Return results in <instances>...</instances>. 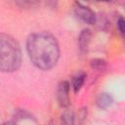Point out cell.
Returning a JSON list of instances; mask_svg holds the SVG:
<instances>
[{
	"instance_id": "5b68a950",
	"label": "cell",
	"mask_w": 125,
	"mask_h": 125,
	"mask_svg": "<svg viewBox=\"0 0 125 125\" xmlns=\"http://www.w3.org/2000/svg\"><path fill=\"white\" fill-rule=\"evenodd\" d=\"M90 39H91V31L89 29H83L79 35V38H78L79 48H80L81 52H85L87 50Z\"/></svg>"
},
{
	"instance_id": "52a82bcc",
	"label": "cell",
	"mask_w": 125,
	"mask_h": 125,
	"mask_svg": "<svg viewBox=\"0 0 125 125\" xmlns=\"http://www.w3.org/2000/svg\"><path fill=\"white\" fill-rule=\"evenodd\" d=\"M112 102H113V100H112L111 96L106 93L101 94L97 100V104H98L99 107H101V108H106V107L110 106Z\"/></svg>"
},
{
	"instance_id": "8fae6325",
	"label": "cell",
	"mask_w": 125,
	"mask_h": 125,
	"mask_svg": "<svg viewBox=\"0 0 125 125\" xmlns=\"http://www.w3.org/2000/svg\"><path fill=\"white\" fill-rule=\"evenodd\" d=\"M124 25H125L124 20H123V18L121 17V18H119V20L117 21V27H118V29H119V31H120V33H121L122 35H124V31H125Z\"/></svg>"
},
{
	"instance_id": "30bf717a",
	"label": "cell",
	"mask_w": 125,
	"mask_h": 125,
	"mask_svg": "<svg viewBox=\"0 0 125 125\" xmlns=\"http://www.w3.org/2000/svg\"><path fill=\"white\" fill-rule=\"evenodd\" d=\"M73 119H74V116H73V113L70 112V111H66L62 114V121L65 124H72L73 123Z\"/></svg>"
},
{
	"instance_id": "9c48e42d",
	"label": "cell",
	"mask_w": 125,
	"mask_h": 125,
	"mask_svg": "<svg viewBox=\"0 0 125 125\" xmlns=\"http://www.w3.org/2000/svg\"><path fill=\"white\" fill-rule=\"evenodd\" d=\"M17 2L21 7L28 8V7L36 6L40 2V0H17Z\"/></svg>"
},
{
	"instance_id": "ba28073f",
	"label": "cell",
	"mask_w": 125,
	"mask_h": 125,
	"mask_svg": "<svg viewBox=\"0 0 125 125\" xmlns=\"http://www.w3.org/2000/svg\"><path fill=\"white\" fill-rule=\"evenodd\" d=\"M91 66H92V68H94V69L103 70V69L105 68L106 62H105V61H104V60H102V59H95V60H92V61H91Z\"/></svg>"
},
{
	"instance_id": "3957f363",
	"label": "cell",
	"mask_w": 125,
	"mask_h": 125,
	"mask_svg": "<svg viewBox=\"0 0 125 125\" xmlns=\"http://www.w3.org/2000/svg\"><path fill=\"white\" fill-rule=\"evenodd\" d=\"M74 13L76 15L77 18H79L82 21L88 23V24H93L96 21V15L95 13L89 9L88 7L80 4V3H76L75 4V8H74Z\"/></svg>"
},
{
	"instance_id": "7a4b0ae2",
	"label": "cell",
	"mask_w": 125,
	"mask_h": 125,
	"mask_svg": "<svg viewBox=\"0 0 125 125\" xmlns=\"http://www.w3.org/2000/svg\"><path fill=\"white\" fill-rule=\"evenodd\" d=\"M21 62V50L18 41L11 35L0 33V71H15Z\"/></svg>"
},
{
	"instance_id": "277c9868",
	"label": "cell",
	"mask_w": 125,
	"mask_h": 125,
	"mask_svg": "<svg viewBox=\"0 0 125 125\" xmlns=\"http://www.w3.org/2000/svg\"><path fill=\"white\" fill-rule=\"evenodd\" d=\"M69 84L66 81L60 83L57 90V99L61 106H68L69 104Z\"/></svg>"
},
{
	"instance_id": "7c38bea8",
	"label": "cell",
	"mask_w": 125,
	"mask_h": 125,
	"mask_svg": "<svg viewBox=\"0 0 125 125\" xmlns=\"http://www.w3.org/2000/svg\"><path fill=\"white\" fill-rule=\"evenodd\" d=\"M98 1H104V2H108V1H110V0H98Z\"/></svg>"
},
{
	"instance_id": "6da1fadb",
	"label": "cell",
	"mask_w": 125,
	"mask_h": 125,
	"mask_svg": "<svg viewBox=\"0 0 125 125\" xmlns=\"http://www.w3.org/2000/svg\"><path fill=\"white\" fill-rule=\"evenodd\" d=\"M26 50L32 63L43 70L54 67L60 57L58 41L48 32H37L29 35Z\"/></svg>"
},
{
	"instance_id": "8992f818",
	"label": "cell",
	"mask_w": 125,
	"mask_h": 125,
	"mask_svg": "<svg viewBox=\"0 0 125 125\" xmlns=\"http://www.w3.org/2000/svg\"><path fill=\"white\" fill-rule=\"evenodd\" d=\"M85 78H86V74L84 72H79L73 77V79H72V88H73L74 93H77L81 89V87L84 84Z\"/></svg>"
}]
</instances>
